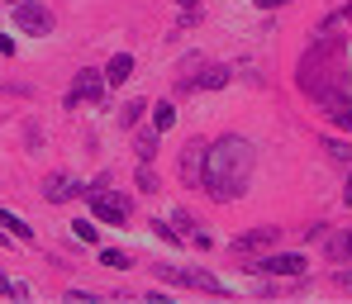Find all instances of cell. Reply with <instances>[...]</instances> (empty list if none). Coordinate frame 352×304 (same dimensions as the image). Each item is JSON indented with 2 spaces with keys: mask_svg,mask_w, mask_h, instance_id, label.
Wrapping results in <instances>:
<instances>
[{
  "mask_svg": "<svg viewBox=\"0 0 352 304\" xmlns=\"http://www.w3.org/2000/svg\"><path fill=\"white\" fill-rule=\"evenodd\" d=\"M252 167H257V157H252V143L229 133V138L210 143V152H205V181H200V190H205L210 200L229 204V200H238V195H248Z\"/></svg>",
  "mask_w": 352,
  "mask_h": 304,
  "instance_id": "6da1fadb",
  "label": "cell"
},
{
  "mask_svg": "<svg viewBox=\"0 0 352 304\" xmlns=\"http://www.w3.org/2000/svg\"><path fill=\"white\" fill-rule=\"evenodd\" d=\"M86 204H91V214H96L100 224H129V219H133V200H129L124 190H110L105 176L86 190Z\"/></svg>",
  "mask_w": 352,
  "mask_h": 304,
  "instance_id": "7a4b0ae2",
  "label": "cell"
},
{
  "mask_svg": "<svg viewBox=\"0 0 352 304\" xmlns=\"http://www.w3.org/2000/svg\"><path fill=\"white\" fill-rule=\"evenodd\" d=\"M305 252H267V257H257L252 266H243V271H252V276H267V281H300L305 276Z\"/></svg>",
  "mask_w": 352,
  "mask_h": 304,
  "instance_id": "3957f363",
  "label": "cell"
},
{
  "mask_svg": "<svg viewBox=\"0 0 352 304\" xmlns=\"http://www.w3.org/2000/svg\"><path fill=\"white\" fill-rule=\"evenodd\" d=\"M157 281H172V285H186V290H205V295H229V285L200 266H153Z\"/></svg>",
  "mask_w": 352,
  "mask_h": 304,
  "instance_id": "277c9868",
  "label": "cell"
},
{
  "mask_svg": "<svg viewBox=\"0 0 352 304\" xmlns=\"http://www.w3.org/2000/svg\"><path fill=\"white\" fill-rule=\"evenodd\" d=\"M10 19H14L19 34H34V38H48L53 34V10L38 5V0H14L10 5Z\"/></svg>",
  "mask_w": 352,
  "mask_h": 304,
  "instance_id": "5b68a950",
  "label": "cell"
},
{
  "mask_svg": "<svg viewBox=\"0 0 352 304\" xmlns=\"http://www.w3.org/2000/svg\"><path fill=\"white\" fill-rule=\"evenodd\" d=\"M105 86H110V76H105V71H96V67H81L62 105H67V110H76L81 100H86V105H100V100H105Z\"/></svg>",
  "mask_w": 352,
  "mask_h": 304,
  "instance_id": "8992f818",
  "label": "cell"
},
{
  "mask_svg": "<svg viewBox=\"0 0 352 304\" xmlns=\"http://www.w3.org/2000/svg\"><path fill=\"white\" fill-rule=\"evenodd\" d=\"M76 195H86V181H76V176H67V172H53V176L43 181V200H48V204H67V200H76Z\"/></svg>",
  "mask_w": 352,
  "mask_h": 304,
  "instance_id": "52a82bcc",
  "label": "cell"
},
{
  "mask_svg": "<svg viewBox=\"0 0 352 304\" xmlns=\"http://www.w3.org/2000/svg\"><path fill=\"white\" fill-rule=\"evenodd\" d=\"M205 152H210V143H200V138H190L181 148V176H186V185L205 181Z\"/></svg>",
  "mask_w": 352,
  "mask_h": 304,
  "instance_id": "ba28073f",
  "label": "cell"
},
{
  "mask_svg": "<svg viewBox=\"0 0 352 304\" xmlns=\"http://www.w3.org/2000/svg\"><path fill=\"white\" fill-rule=\"evenodd\" d=\"M276 238H281V229H276V224H262V229H252V233H243V238H234V257H248V252H262V247H276Z\"/></svg>",
  "mask_w": 352,
  "mask_h": 304,
  "instance_id": "9c48e42d",
  "label": "cell"
},
{
  "mask_svg": "<svg viewBox=\"0 0 352 304\" xmlns=\"http://www.w3.org/2000/svg\"><path fill=\"white\" fill-rule=\"evenodd\" d=\"M157 138H162V128H138V133H133L138 162H153V157H157Z\"/></svg>",
  "mask_w": 352,
  "mask_h": 304,
  "instance_id": "30bf717a",
  "label": "cell"
},
{
  "mask_svg": "<svg viewBox=\"0 0 352 304\" xmlns=\"http://www.w3.org/2000/svg\"><path fill=\"white\" fill-rule=\"evenodd\" d=\"M105 76H110V86H124V81L133 76V53H115L110 67H105Z\"/></svg>",
  "mask_w": 352,
  "mask_h": 304,
  "instance_id": "8fae6325",
  "label": "cell"
},
{
  "mask_svg": "<svg viewBox=\"0 0 352 304\" xmlns=\"http://www.w3.org/2000/svg\"><path fill=\"white\" fill-rule=\"evenodd\" d=\"M219 86H229V67H210L200 81H190L186 91H219Z\"/></svg>",
  "mask_w": 352,
  "mask_h": 304,
  "instance_id": "7c38bea8",
  "label": "cell"
},
{
  "mask_svg": "<svg viewBox=\"0 0 352 304\" xmlns=\"http://www.w3.org/2000/svg\"><path fill=\"white\" fill-rule=\"evenodd\" d=\"M0 229H10V233H14L19 243H34V229H29V224H24L19 214H10V209H0Z\"/></svg>",
  "mask_w": 352,
  "mask_h": 304,
  "instance_id": "4fadbf2b",
  "label": "cell"
},
{
  "mask_svg": "<svg viewBox=\"0 0 352 304\" xmlns=\"http://www.w3.org/2000/svg\"><path fill=\"white\" fill-rule=\"evenodd\" d=\"M72 238H76V243H100V229H96V214H91V219H72Z\"/></svg>",
  "mask_w": 352,
  "mask_h": 304,
  "instance_id": "5bb4252c",
  "label": "cell"
},
{
  "mask_svg": "<svg viewBox=\"0 0 352 304\" xmlns=\"http://www.w3.org/2000/svg\"><path fill=\"white\" fill-rule=\"evenodd\" d=\"M100 266H115V271H129V266H133V257H129V252H119V247H100Z\"/></svg>",
  "mask_w": 352,
  "mask_h": 304,
  "instance_id": "9a60e30c",
  "label": "cell"
},
{
  "mask_svg": "<svg viewBox=\"0 0 352 304\" xmlns=\"http://www.w3.org/2000/svg\"><path fill=\"white\" fill-rule=\"evenodd\" d=\"M0 295H5V300H29V285H24V281H14V276H5V271H0Z\"/></svg>",
  "mask_w": 352,
  "mask_h": 304,
  "instance_id": "2e32d148",
  "label": "cell"
},
{
  "mask_svg": "<svg viewBox=\"0 0 352 304\" xmlns=\"http://www.w3.org/2000/svg\"><path fill=\"white\" fill-rule=\"evenodd\" d=\"M172 124H176V110L167 105V100H157V105H153V128H162V133H167Z\"/></svg>",
  "mask_w": 352,
  "mask_h": 304,
  "instance_id": "e0dca14e",
  "label": "cell"
},
{
  "mask_svg": "<svg viewBox=\"0 0 352 304\" xmlns=\"http://www.w3.org/2000/svg\"><path fill=\"white\" fill-rule=\"evenodd\" d=\"M143 110H148L143 100H124V110H119V124H124V128H133V124L143 119Z\"/></svg>",
  "mask_w": 352,
  "mask_h": 304,
  "instance_id": "ac0fdd59",
  "label": "cell"
},
{
  "mask_svg": "<svg viewBox=\"0 0 352 304\" xmlns=\"http://www.w3.org/2000/svg\"><path fill=\"white\" fill-rule=\"evenodd\" d=\"M133 185H138L143 195H153V190H157V176H153V167H148V162H143V167L133 172Z\"/></svg>",
  "mask_w": 352,
  "mask_h": 304,
  "instance_id": "d6986e66",
  "label": "cell"
},
{
  "mask_svg": "<svg viewBox=\"0 0 352 304\" xmlns=\"http://www.w3.org/2000/svg\"><path fill=\"white\" fill-rule=\"evenodd\" d=\"M324 148H329V157H333V162H352V148H348V143H338V138H329Z\"/></svg>",
  "mask_w": 352,
  "mask_h": 304,
  "instance_id": "ffe728a7",
  "label": "cell"
},
{
  "mask_svg": "<svg viewBox=\"0 0 352 304\" xmlns=\"http://www.w3.org/2000/svg\"><path fill=\"white\" fill-rule=\"evenodd\" d=\"M153 233H157L162 243H181V238H186V233H176L172 224H162V219H153Z\"/></svg>",
  "mask_w": 352,
  "mask_h": 304,
  "instance_id": "44dd1931",
  "label": "cell"
},
{
  "mask_svg": "<svg viewBox=\"0 0 352 304\" xmlns=\"http://www.w3.org/2000/svg\"><path fill=\"white\" fill-rule=\"evenodd\" d=\"M333 257H352V229L338 238V243H333Z\"/></svg>",
  "mask_w": 352,
  "mask_h": 304,
  "instance_id": "7402d4cb",
  "label": "cell"
},
{
  "mask_svg": "<svg viewBox=\"0 0 352 304\" xmlns=\"http://www.w3.org/2000/svg\"><path fill=\"white\" fill-rule=\"evenodd\" d=\"M333 281H338V285H343V290H352V271H338V276H333Z\"/></svg>",
  "mask_w": 352,
  "mask_h": 304,
  "instance_id": "603a6c76",
  "label": "cell"
},
{
  "mask_svg": "<svg viewBox=\"0 0 352 304\" xmlns=\"http://www.w3.org/2000/svg\"><path fill=\"white\" fill-rule=\"evenodd\" d=\"M0 53H14V38H5V34H0Z\"/></svg>",
  "mask_w": 352,
  "mask_h": 304,
  "instance_id": "cb8c5ba5",
  "label": "cell"
},
{
  "mask_svg": "<svg viewBox=\"0 0 352 304\" xmlns=\"http://www.w3.org/2000/svg\"><path fill=\"white\" fill-rule=\"evenodd\" d=\"M276 5H286V0H262V10H276Z\"/></svg>",
  "mask_w": 352,
  "mask_h": 304,
  "instance_id": "d4e9b609",
  "label": "cell"
},
{
  "mask_svg": "<svg viewBox=\"0 0 352 304\" xmlns=\"http://www.w3.org/2000/svg\"><path fill=\"white\" fill-rule=\"evenodd\" d=\"M343 204H352V181H348V190H343Z\"/></svg>",
  "mask_w": 352,
  "mask_h": 304,
  "instance_id": "484cf974",
  "label": "cell"
},
{
  "mask_svg": "<svg viewBox=\"0 0 352 304\" xmlns=\"http://www.w3.org/2000/svg\"><path fill=\"white\" fill-rule=\"evenodd\" d=\"M181 5H186V10H195V5H200V0H181Z\"/></svg>",
  "mask_w": 352,
  "mask_h": 304,
  "instance_id": "4316f807",
  "label": "cell"
},
{
  "mask_svg": "<svg viewBox=\"0 0 352 304\" xmlns=\"http://www.w3.org/2000/svg\"><path fill=\"white\" fill-rule=\"evenodd\" d=\"M10 238H14V233H5V229H0V243H10Z\"/></svg>",
  "mask_w": 352,
  "mask_h": 304,
  "instance_id": "83f0119b",
  "label": "cell"
},
{
  "mask_svg": "<svg viewBox=\"0 0 352 304\" xmlns=\"http://www.w3.org/2000/svg\"><path fill=\"white\" fill-rule=\"evenodd\" d=\"M257 5H262V0H257Z\"/></svg>",
  "mask_w": 352,
  "mask_h": 304,
  "instance_id": "f1b7e54d",
  "label": "cell"
},
{
  "mask_svg": "<svg viewBox=\"0 0 352 304\" xmlns=\"http://www.w3.org/2000/svg\"><path fill=\"white\" fill-rule=\"evenodd\" d=\"M10 5H14V0H10Z\"/></svg>",
  "mask_w": 352,
  "mask_h": 304,
  "instance_id": "f546056e",
  "label": "cell"
}]
</instances>
